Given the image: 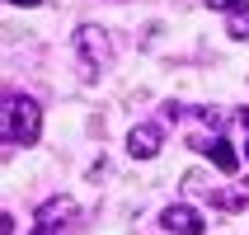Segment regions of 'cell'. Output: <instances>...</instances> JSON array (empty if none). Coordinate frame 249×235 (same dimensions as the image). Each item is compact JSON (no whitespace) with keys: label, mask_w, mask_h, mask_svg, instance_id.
Listing matches in <instances>:
<instances>
[{"label":"cell","mask_w":249,"mask_h":235,"mask_svg":"<svg viewBox=\"0 0 249 235\" xmlns=\"http://www.w3.org/2000/svg\"><path fill=\"white\" fill-rule=\"evenodd\" d=\"M42 132V108L28 94H10L5 99V146H33Z\"/></svg>","instance_id":"1"},{"label":"cell","mask_w":249,"mask_h":235,"mask_svg":"<svg viewBox=\"0 0 249 235\" xmlns=\"http://www.w3.org/2000/svg\"><path fill=\"white\" fill-rule=\"evenodd\" d=\"M75 52L85 56V66H108L113 61V42H108V33H104V28L99 24H80L75 28Z\"/></svg>","instance_id":"2"},{"label":"cell","mask_w":249,"mask_h":235,"mask_svg":"<svg viewBox=\"0 0 249 235\" xmlns=\"http://www.w3.org/2000/svg\"><path fill=\"white\" fill-rule=\"evenodd\" d=\"M160 226L174 235H207V221H202V212L188 207V202H169L165 212H160Z\"/></svg>","instance_id":"3"},{"label":"cell","mask_w":249,"mask_h":235,"mask_svg":"<svg viewBox=\"0 0 249 235\" xmlns=\"http://www.w3.org/2000/svg\"><path fill=\"white\" fill-rule=\"evenodd\" d=\"M160 141H165V132L155 123H137L127 132V155H132V160H155V155H160Z\"/></svg>","instance_id":"4"},{"label":"cell","mask_w":249,"mask_h":235,"mask_svg":"<svg viewBox=\"0 0 249 235\" xmlns=\"http://www.w3.org/2000/svg\"><path fill=\"white\" fill-rule=\"evenodd\" d=\"M188 146H193V151H202V155H212V165H216V169H221V174H235V169H240V155L235 151H231V141H226V137H188Z\"/></svg>","instance_id":"5"},{"label":"cell","mask_w":249,"mask_h":235,"mask_svg":"<svg viewBox=\"0 0 249 235\" xmlns=\"http://www.w3.org/2000/svg\"><path fill=\"white\" fill-rule=\"evenodd\" d=\"M66 217H75V202H71V198H47V202L38 207V221L42 226H56V231H61Z\"/></svg>","instance_id":"6"},{"label":"cell","mask_w":249,"mask_h":235,"mask_svg":"<svg viewBox=\"0 0 249 235\" xmlns=\"http://www.w3.org/2000/svg\"><path fill=\"white\" fill-rule=\"evenodd\" d=\"M226 33H231L235 42H245V38H249V5H240V10L231 14V24H226Z\"/></svg>","instance_id":"7"},{"label":"cell","mask_w":249,"mask_h":235,"mask_svg":"<svg viewBox=\"0 0 249 235\" xmlns=\"http://www.w3.org/2000/svg\"><path fill=\"white\" fill-rule=\"evenodd\" d=\"M207 5H212V10H231V14H235L240 5H249V0H207Z\"/></svg>","instance_id":"8"},{"label":"cell","mask_w":249,"mask_h":235,"mask_svg":"<svg viewBox=\"0 0 249 235\" xmlns=\"http://www.w3.org/2000/svg\"><path fill=\"white\" fill-rule=\"evenodd\" d=\"M28 235H61V231H56V226H42V221H38V226H33Z\"/></svg>","instance_id":"9"},{"label":"cell","mask_w":249,"mask_h":235,"mask_svg":"<svg viewBox=\"0 0 249 235\" xmlns=\"http://www.w3.org/2000/svg\"><path fill=\"white\" fill-rule=\"evenodd\" d=\"M10 5H24V10H28V5H38V0H10Z\"/></svg>","instance_id":"10"},{"label":"cell","mask_w":249,"mask_h":235,"mask_svg":"<svg viewBox=\"0 0 249 235\" xmlns=\"http://www.w3.org/2000/svg\"><path fill=\"white\" fill-rule=\"evenodd\" d=\"M240 123H245V127H249V108H245V113H240Z\"/></svg>","instance_id":"11"},{"label":"cell","mask_w":249,"mask_h":235,"mask_svg":"<svg viewBox=\"0 0 249 235\" xmlns=\"http://www.w3.org/2000/svg\"><path fill=\"white\" fill-rule=\"evenodd\" d=\"M245 155H249V141H245Z\"/></svg>","instance_id":"12"}]
</instances>
